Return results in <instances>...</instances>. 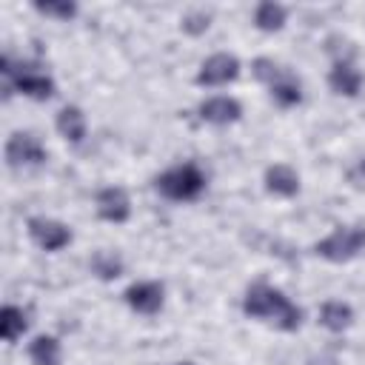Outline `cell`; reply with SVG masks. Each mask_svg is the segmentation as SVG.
<instances>
[{"mask_svg":"<svg viewBox=\"0 0 365 365\" xmlns=\"http://www.w3.org/2000/svg\"><path fill=\"white\" fill-rule=\"evenodd\" d=\"M125 302L140 314H154L163 305V285H157V282H134L125 291Z\"/></svg>","mask_w":365,"mask_h":365,"instance_id":"9","label":"cell"},{"mask_svg":"<svg viewBox=\"0 0 365 365\" xmlns=\"http://www.w3.org/2000/svg\"><path fill=\"white\" fill-rule=\"evenodd\" d=\"M57 131H60L66 140L80 143V140L86 137V117H83V111L74 108V106H66V108L57 114Z\"/></svg>","mask_w":365,"mask_h":365,"instance_id":"13","label":"cell"},{"mask_svg":"<svg viewBox=\"0 0 365 365\" xmlns=\"http://www.w3.org/2000/svg\"><path fill=\"white\" fill-rule=\"evenodd\" d=\"M29 234H31V240H34L40 248H46V251H60L63 245L71 242V231H68L63 222L46 220V217H34V220L29 222Z\"/></svg>","mask_w":365,"mask_h":365,"instance_id":"5","label":"cell"},{"mask_svg":"<svg viewBox=\"0 0 365 365\" xmlns=\"http://www.w3.org/2000/svg\"><path fill=\"white\" fill-rule=\"evenodd\" d=\"M37 11L51 14V17H60V20H68V17L77 14V6H74V3H54V0H46V3H37Z\"/></svg>","mask_w":365,"mask_h":365,"instance_id":"21","label":"cell"},{"mask_svg":"<svg viewBox=\"0 0 365 365\" xmlns=\"http://www.w3.org/2000/svg\"><path fill=\"white\" fill-rule=\"evenodd\" d=\"M271 94H274V100L279 103V106H297L299 100H302V91H299V83L291 77V74H279V80L271 86Z\"/></svg>","mask_w":365,"mask_h":365,"instance_id":"16","label":"cell"},{"mask_svg":"<svg viewBox=\"0 0 365 365\" xmlns=\"http://www.w3.org/2000/svg\"><path fill=\"white\" fill-rule=\"evenodd\" d=\"M365 248V228H336L331 237H325L322 242H317V254L331 259V262H345L351 257H356Z\"/></svg>","mask_w":365,"mask_h":365,"instance_id":"3","label":"cell"},{"mask_svg":"<svg viewBox=\"0 0 365 365\" xmlns=\"http://www.w3.org/2000/svg\"><path fill=\"white\" fill-rule=\"evenodd\" d=\"M242 311H245L248 317L268 319V322H274V325L282 328V331H294V328H299V319H302L299 308H297L288 297H282L277 288L262 285V282L254 285V288H248L245 302H242Z\"/></svg>","mask_w":365,"mask_h":365,"instance_id":"1","label":"cell"},{"mask_svg":"<svg viewBox=\"0 0 365 365\" xmlns=\"http://www.w3.org/2000/svg\"><path fill=\"white\" fill-rule=\"evenodd\" d=\"M265 182H268V191H274V194H282V197H291V194H297L299 191V177H297V171L291 168V165H271L268 171H265Z\"/></svg>","mask_w":365,"mask_h":365,"instance_id":"12","label":"cell"},{"mask_svg":"<svg viewBox=\"0 0 365 365\" xmlns=\"http://www.w3.org/2000/svg\"><path fill=\"white\" fill-rule=\"evenodd\" d=\"M359 174H365V163H359Z\"/></svg>","mask_w":365,"mask_h":365,"instance_id":"23","label":"cell"},{"mask_svg":"<svg viewBox=\"0 0 365 365\" xmlns=\"http://www.w3.org/2000/svg\"><path fill=\"white\" fill-rule=\"evenodd\" d=\"M237 74H240L237 57H231V54H214V57H208L202 63V68L197 74V83L200 86H222V83L234 80Z\"/></svg>","mask_w":365,"mask_h":365,"instance_id":"7","label":"cell"},{"mask_svg":"<svg viewBox=\"0 0 365 365\" xmlns=\"http://www.w3.org/2000/svg\"><path fill=\"white\" fill-rule=\"evenodd\" d=\"M91 268L103 277V279H114V277H120V271H123V262L114 257V254H106V251H100L94 259H91Z\"/></svg>","mask_w":365,"mask_h":365,"instance_id":"19","label":"cell"},{"mask_svg":"<svg viewBox=\"0 0 365 365\" xmlns=\"http://www.w3.org/2000/svg\"><path fill=\"white\" fill-rule=\"evenodd\" d=\"M0 331H3V339H17L23 331H26V314L14 305H6L3 314H0Z\"/></svg>","mask_w":365,"mask_h":365,"instance_id":"18","label":"cell"},{"mask_svg":"<svg viewBox=\"0 0 365 365\" xmlns=\"http://www.w3.org/2000/svg\"><path fill=\"white\" fill-rule=\"evenodd\" d=\"M29 356L34 365H60V342L54 336H34Z\"/></svg>","mask_w":365,"mask_h":365,"instance_id":"14","label":"cell"},{"mask_svg":"<svg viewBox=\"0 0 365 365\" xmlns=\"http://www.w3.org/2000/svg\"><path fill=\"white\" fill-rule=\"evenodd\" d=\"M182 365H188V362H182Z\"/></svg>","mask_w":365,"mask_h":365,"instance_id":"24","label":"cell"},{"mask_svg":"<svg viewBox=\"0 0 365 365\" xmlns=\"http://www.w3.org/2000/svg\"><path fill=\"white\" fill-rule=\"evenodd\" d=\"M240 114H242V108H240V103L231 100V97H211V100H205V103L200 106V117L208 120V123H214V125L234 123Z\"/></svg>","mask_w":365,"mask_h":365,"instance_id":"10","label":"cell"},{"mask_svg":"<svg viewBox=\"0 0 365 365\" xmlns=\"http://www.w3.org/2000/svg\"><path fill=\"white\" fill-rule=\"evenodd\" d=\"M205 185L202 171L194 163H182L171 171H165L163 177H157V191L165 194L168 200H194Z\"/></svg>","mask_w":365,"mask_h":365,"instance_id":"2","label":"cell"},{"mask_svg":"<svg viewBox=\"0 0 365 365\" xmlns=\"http://www.w3.org/2000/svg\"><path fill=\"white\" fill-rule=\"evenodd\" d=\"M182 29H185V31H191V34L205 31V29H208V14H202V11L188 14V17H185V23H182Z\"/></svg>","mask_w":365,"mask_h":365,"instance_id":"22","label":"cell"},{"mask_svg":"<svg viewBox=\"0 0 365 365\" xmlns=\"http://www.w3.org/2000/svg\"><path fill=\"white\" fill-rule=\"evenodd\" d=\"M279 74H282V68H279L274 60L259 57V60L254 63V77H257V80H262V83H268V86H274V83L279 80Z\"/></svg>","mask_w":365,"mask_h":365,"instance_id":"20","label":"cell"},{"mask_svg":"<svg viewBox=\"0 0 365 365\" xmlns=\"http://www.w3.org/2000/svg\"><path fill=\"white\" fill-rule=\"evenodd\" d=\"M6 160L9 165H40L46 160L43 145L37 143V137L31 134H11L6 143Z\"/></svg>","mask_w":365,"mask_h":365,"instance_id":"6","label":"cell"},{"mask_svg":"<svg viewBox=\"0 0 365 365\" xmlns=\"http://www.w3.org/2000/svg\"><path fill=\"white\" fill-rule=\"evenodd\" d=\"M97 211L103 220L108 222H125L128 214H131V202H128V194L123 188H103L97 194Z\"/></svg>","mask_w":365,"mask_h":365,"instance_id":"8","label":"cell"},{"mask_svg":"<svg viewBox=\"0 0 365 365\" xmlns=\"http://www.w3.org/2000/svg\"><path fill=\"white\" fill-rule=\"evenodd\" d=\"M328 83L336 94H345V97H354L359 94V86H362V74L351 66V63H336L328 74Z\"/></svg>","mask_w":365,"mask_h":365,"instance_id":"11","label":"cell"},{"mask_svg":"<svg viewBox=\"0 0 365 365\" xmlns=\"http://www.w3.org/2000/svg\"><path fill=\"white\" fill-rule=\"evenodd\" d=\"M254 20H257V26H259L262 31H277V29H282V23H285V9H282L279 3H259Z\"/></svg>","mask_w":365,"mask_h":365,"instance_id":"17","label":"cell"},{"mask_svg":"<svg viewBox=\"0 0 365 365\" xmlns=\"http://www.w3.org/2000/svg\"><path fill=\"white\" fill-rule=\"evenodd\" d=\"M0 66H3V74H14V88H17V91H23V94H29V97H34V100H46V97L54 94L51 77L40 74V71H34V68H29V66H20V71H14L6 57L0 60Z\"/></svg>","mask_w":365,"mask_h":365,"instance_id":"4","label":"cell"},{"mask_svg":"<svg viewBox=\"0 0 365 365\" xmlns=\"http://www.w3.org/2000/svg\"><path fill=\"white\" fill-rule=\"evenodd\" d=\"M319 319H322V325H325L328 331H342V328H348V325H351L354 314H351V308H348L345 302L331 299V302H325V305H322Z\"/></svg>","mask_w":365,"mask_h":365,"instance_id":"15","label":"cell"}]
</instances>
